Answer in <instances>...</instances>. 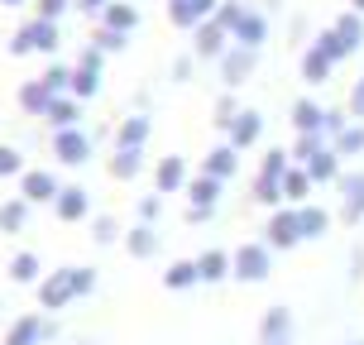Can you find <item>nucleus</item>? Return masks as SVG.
<instances>
[{
  "label": "nucleus",
  "mask_w": 364,
  "mask_h": 345,
  "mask_svg": "<svg viewBox=\"0 0 364 345\" xmlns=\"http://www.w3.org/2000/svg\"><path fill=\"white\" fill-rule=\"evenodd\" d=\"M220 192H225V182L197 173V178L187 182V206H197V211H216V206H220Z\"/></svg>",
  "instance_id": "4be33fe9"
},
{
  "label": "nucleus",
  "mask_w": 364,
  "mask_h": 345,
  "mask_svg": "<svg viewBox=\"0 0 364 345\" xmlns=\"http://www.w3.org/2000/svg\"><path fill=\"white\" fill-rule=\"evenodd\" d=\"M43 120L53 125V134L58 129H77L82 125V101H77V96H53V106H48Z\"/></svg>",
  "instance_id": "a878e982"
},
{
  "label": "nucleus",
  "mask_w": 364,
  "mask_h": 345,
  "mask_svg": "<svg viewBox=\"0 0 364 345\" xmlns=\"http://www.w3.org/2000/svg\"><path fill=\"white\" fill-rule=\"evenodd\" d=\"M63 10H73V0H34L38 19H63Z\"/></svg>",
  "instance_id": "09e8293b"
},
{
  "label": "nucleus",
  "mask_w": 364,
  "mask_h": 345,
  "mask_svg": "<svg viewBox=\"0 0 364 345\" xmlns=\"http://www.w3.org/2000/svg\"><path fill=\"white\" fill-rule=\"evenodd\" d=\"M230 43H235V38L225 34L216 19H206V24H197V29H192V53H197V63H201V58H206V63H220Z\"/></svg>",
  "instance_id": "9d476101"
},
{
  "label": "nucleus",
  "mask_w": 364,
  "mask_h": 345,
  "mask_svg": "<svg viewBox=\"0 0 364 345\" xmlns=\"http://www.w3.org/2000/svg\"><path fill=\"white\" fill-rule=\"evenodd\" d=\"M201 283V269H197V259H173L164 269V288L168 292H192Z\"/></svg>",
  "instance_id": "393cba45"
},
{
  "label": "nucleus",
  "mask_w": 364,
  "mask_h": 345,
  "mask_svg": "<svg viewBox=\"0 0 364 345\" xmlns=\"http://www.w3.org/2000/svg\"><path fill=\"white\" fill-rule=\"evenodd\" d=\"M43 87L53 91V96H73V68L68 63H48L43 68Z\"/></svg>",
  "instance_id": "4c0bfd02"
},
{
  "label": "nucleus",
  "mask_w": 364,
  "mask_h": 345,
  "mask_svg": "<svg viewBox=\"0 0 364 345\" xmlns=\"http://www.w3.org/2000/svg\"><path fill=\"white\" fill-rule=\"evenodd\" d=\"M235 43H245V48H264L269 43V15L264 10H245V19L235 24Z\"/></svg>",
  "instance_id": "412c9836"
},
{
  "label": "nucleus",
  "mask_w": 364,
  "mask_h": 345,
  "mask_svg": "<svg viewBox=\"0 0 364 345\" xmlns=\"http://www.w3.org/2000/svg\"><path fill=\"white\" fill-rule=\"evenodd\" d=\"M331 29H336V34L350 43V53H360V48H364V15H360V10H346V15H336V24H331Z\"/></svg>",
  "instance_id": "72a5a7b5"
},
{
  "label": "nucleus",
  "mask_w": 364,
  "mask_h": 345,
  "mask_svg": "<svg viewBox=\"0 0 364 345\" xmlns=\"http://www.w3.org/2000/svg\"><path fill=\"white\" fill-rule=\"evenodd\" d=\"M288 120L297 134H321V120H326V106L321 101H311V96H297L288 110Z\"/></svg>",
  "instance_id": "6ab92c4d"
},
{
  "label": "nucleus",
  "mask_w": 364,
  "mask_h": 345,
  "mask_svg": "<svg viewBox=\"0 0 364 345\" xmlns=\"http://www.w3.org/2000/svg\"><path fill=\"white\" fill-rule=\"evenodd\" d=\"M364 278V245H355L350 250V283H360Z\"/></svg>",
  "instance_id": "603ef678"
},
{
  "label": "nucleus",
  "mask_w": 364,
  "mask_h": 345,
  "mask_svg": "<svg viewBox=\"0 0 364 345\" xmlns=\"http://www.w3.org/2000/svg\"><path fill=\"white\" fill-rule=\"evenodd\" d=\"M43 341H53L48 312H24V317H15L10 331H5V345H43Z\"/></svg>",
  "instance_id": "0eeeda50"
},
{
  "label": "nucleus",
  "mask_w": 364,
  "mask_h": 345,
  "mask_svg": "<svg viewBox=\"0 0 364 345\" xmlns=\"http://www.w3.org/2000/svg\"><path fill=\"white\" fill-rule=\"evenodd\" d=\"M240 101H235V91H220V101H216V115H211V120H216V129H230L235 125V115H240Z\"/></svg>",
  "instance_id": "79ce46f5"
},
{
  "label": "nucleus",
  "mask_w": 364,
  "mask_h": 345,
  "mask_svg": "<svg viewBox=\"0 0 364 345\" xmlns=\"http://www.w3.org/2000/svg\"><path fill=\"white\" fill-rule=\"evenodd\" d=\"M326 144H331L326 134H297V139H292V164H297V168H307V164H311V159H316V154H321Z\"/></svg>",
  "instance_id": "c9c22d12"
},
{
  "label": "nucleus",
  "mask_w": 364,
  "mask_h": 345,
  "mask_svg": "<svg viewBox=\"0 0 364 345\" xmlns=\"http://www.w3.org/2000/svg\"><path fill=\"white\" fill-rule=\"evenodd\" d=\"M187 182H192L187 159H182V154H164L159 168H154V192H159V197H168V192H187Z\"/></svg>",
  "instance_id": "f8f14e48"
},
{
  "label": "nucleus",
  "mask_w": 364,
  "mask_h": 345,
  "mask_svg": "<svg viewBox=\"0 0 364 345\" xmlns=\"http://www.w3.org/2000/svg\"><path fill=\"white\" fill-rule=\"evenodd\" d=\"M0 5H24V0H0Z\"/></svg>",
  "instance_id": "4d7b16f0"
},
{
  "label": "nucleus",
  "mask_w": 364,
  "mask_h": 345,
  "mask_svg": "<svg viewBox=\"0 0 364 345\" xmlns=\"http://www.w3.org/2000/svg\"><path fill=\"white\" fill-rule=\"evenodd\" d=\"M311 187H316V182H311V173L292 164L288 178H283V201H288V206H307V201H311Z\"/></svg>",
  "instance_id": "c756f323"
},
{
  "label": "nucleus",
  "mask_w": 364,
  "mask_h": 345,
  "mask_svg": "<svg viewBox=\"0 0 364 345\" xmlns=\"http://www.w3.org/2000/svg\"><path fill=\"white\" fill-rule=\"evenodd\" d=\"M91 240H96V245H115V240H125V230H120L115 216H96L91 221Z\"/></svg>",
  "instance_id": "a19ab883"
},
{
  "label": "nucleus",
  "mask_w": 364,
  "mask_h": 345,
  "mask_svg": "<svg viewBox=\"0 0 364 345\" xmlns=\"http://www.w3.org/2000/svg\"><path fill=\"white\" fill-rule=\"evenodd\" d=\"M245 10H250L245 0H220V10H216V24L225 29V34H235V24L245 19Z\"/></svg>",
  "instance_id": "37998d69"
},
{
  "label": "nucleus",
  "mask_w": 364,
  "mask_h": 345,
  "mask_svg": "<svg viewBox=\"0 0 364 345\" xmlns=\"http://www.w3.org/2000/svg\"><path fill=\"white\" fill-rule=\"evenodd\" d=\"M101 91V68H87V63H73V96L87 106L91 96Z\"/></svg>",
  "instance_id": "f704fd0d"
},
{
  "label": "nucleus",
  "mask_w": 364,
  "mask_h": 345,
  "mask_svg": "<svg viewBox=\"0 0 364 345\" xmlns=\"http://www.w3.org/2000/svg\"><path fill=\"white\" fill-rule=\"evenodd\" d=\"M164 250V235H159V225H144V221H134L125 230V255L129 259H159Z\"/></svg>",
  "instance_id": "2eb2a0df"
},
{
  "label": "nucleus",
  "mask_w": 364,
  "mask_h": 345,
  "mask_svg": "<svg viewBox=\"0 0 364 345\" xmlns=\"http://www.w3.org/2000/svg\"><path fill=\"white\" fill-rule=\"evenodd\" d=\"M77 345H96V341H77Z\"/></svg>",
  "instance_id": "13d9d810"
},
{
  "label": "nucleus",
  "mask_w": 364,
  "mask_h": 345,
  "mask_svg": "<svg viewBox=\"0 0 364 345\" xmlns=\"http://www.w3.org/2000/svg\"><path fill=\"white\" fill-rule=\"evenodd\" d=\"M346 345H364V341H346Z\"/></svg>",
  "instance_id": "bf43d9fd"
},
{
  "label": "nucleus",
  "mask_w": 364,
  "mask_h": 345,
  "mask_svg": "<svg viewBox=\"0 0 364 345\" xmlns=\"http://www.w3.org/2000/svg\"><path fill=\"white\" fill-rule=\"evenodd\" d=\"M311 48H321V53H326L331 63H336V68H341V63L350 58V43H346L341 34H336V29H321V34L311 38Z\"/></svg>",
  "instance_id": "e433bc0d"
},
{
  "label": "nucleus",
  "mask_w": 364,
  "mask_h": 345,
  "mask_svg": "<svg viewBox=\"0 0 364 345\" xmlns=\"http://www.w3.org/2000/svg\"><path fill=\"white\" fill-rule=\"evenodd\" d=\"M87 292H96V269H87V264H63V269H53L38 283V307L63 312V307H73L77 297H87Z\"/></svg>",
  "instance_id": "f257e3e1"
},
{
  "label": "nucleus",
  "mask_w": 364,
  "mask_h": 345,
  "mask_svg": "<svg viewBox=\"0 0 364 345\" xmlns=\"http://www.w3.org/2000/svg\"><path fill=\"white\" fill-rule=\"evenodd\" d=\"M53 216L58 221H68V225H82V221L91 216V192L87 187H63V192H58V201H53Z\"/></svg>",
  "instance_id": "4468645a"
},
{
  "label": "nucleus",
  "mask_w": 364,
  "mask_h": 345,
  "mask_svg": "<svg viewBox=\"0 0 364 345\" xmlns=\"http://www.w3.org/2000/svg\"><path fill=\"white\" fill-rule=\"evenodd\" d=\"M91 43H96V48H101V53H125L129 34H115V29H106V24H101V29H96V34H91Z\"/></svg>",
  "instance_id": "49530a36"
},
{
  "label": "nucleus",
  "mask_w": 364,
  "mask_h": 345,
  "mask_svg": "<svg viewBox=\"0 0 364 345\" xmlns=\"http://www.w3.org/2000/svg\"><path fill=\"white\" fill-rule=\"evenodd\" d=\"M264 245H269L273 255H278V250H297V245H307V240H302V221H297V206H278V211H269V225H264Z\"/></svg>",
  "instance_id": "20e7f679"
},
{
  "label": "nucleus",
  "mask_w": 364,
  "mask_h": 345,
  "mask_svg": "<svg viewBox=\"0 0 364 345\" xmlns=\"http://www.w3.org/2000/svg\"><path fill=\"white\" fill-rule=\"evenodd\" d=\"M350 125H355V120H350V110H331V106H326V120H321V134H326L331 144H336V139H341V134H346Z\"/></svg>",
  "instance_id": "a18cd8bd"
},
{
  "label": "nucleus",
  "mask_w": 364,
  "mask_h": 345,
  "mask_svg": "<svg viewBox=\"0 0 364 345\" xmlns=\"http://www.w3.org/2000/svg\"><path fill=\"white\" fill-rule=\"evenodd\" d=\"M134 216L144 221V225H159V216H164V197H159V192H144L139 206H134Z\"/></svg>",
  "instance_id": "de8ad7c7"
},
{
  "label": "nucleus",
  "mask_w": 364,
  "mask_h": 345,
  "mask_svg": "<svg viewBox=\"0 0 364 345\" xmlns=\"http://www.w3.org/2000/svg\"><path fill=\"white\" fill-rule=\"evenodd\" d=\"M225 139H230V144H235L240 154H245V149H255L259 139H264V115H259V110H250V106H245V110H240V115H235V125L225 129Z\"/></svg>",
  "instance_id": "f3484780"
},
{
  "label": "nucleus",
  "mask_w": 364,
  "mask_h": 345,
  "mask_svg": "<svg viewBox=\"0 0 364 345\" xmlns=\"http://www.w3.org/2000/svg\"><path fill=\"white\" fill-rule=\"evenodd\" d=\"M53 154H58V164H63V168H82L91 159V134L82 125H77V129H58V134H53Z\"/></svg>",
  "instance_id": "9b49d317"
},
{
  "label": "nucleus",
  "mask_w": 364,
  "mask_h": 345,
  "mask_svg": "<svg viewBox=\"0 0 364 345\" xmlns=\"http://www.w3.org/2000/svg\"><path fill=\"white\" fill-rule=\"evenodd\" d=\"M297 221H302V240H326L331 235V211L316 206V201L297 206Z\"/></svg>",
  "instance_id": "cd10ccee"
},
{
  "label": "nucleus",
  "mask_w": 364,
  "mask_h": 345,
  "mask_svg": "<svg viewBox=\"0 0 364 345\" xmlns=\"http://www.w3.org/2000/svg\"><path fill=\"white\" fill-rule=\"evenodd\" d=\"M346 110H350V120H360L364 125V77L350 87V101H346Z\"/></svg>",
  "instance_id": "8fccbe9b"
},
{
  "label": "nucleus",
  "mask_w": 364,
  "mask_h": 345,
  "mask_svg": "<svg viewBox=\"0 0 364 345\" xmlns=\"http://www.w3.org/2000/svg\"><path fill=\"white\" fill-rule=\"evenodd\" d=\"M48 273H43V259L34 255V250H19L15 259H10V283H24V288H38Z\"/></svg>",
  "instance_id": "b1692460"
},
{
  "label": "nucleus",
  "mask_w": 364,
  "mask_h": 345,
  "mask_svg": "<svg viewBox=\"0 0 364 345\" xmlns=\"http://www.w3.org/2000/svg\"><path fill=\"white\" fill-rule=\"evenodd\" d=\"M341 164H346V159L336 154V144H326V149H321V154L307 164V173H311V182H316V187H326V182L336 187V182L346 178V168H341Z\"/></svg>",
  "instance_id": "aec40b11"
},
{
  "label": "nucleus",
  "mask_w": 364,
  "mask_h": 345,
  "mask_svg": "<svg viewBox=\"0 0 364 345\" xmlns=\"http://www.w3.org/2000/svg\"><path fill=\"white\" fill-rule=\"evenodd\" d=\"M216 68H220V82H225V91H235V87H245V82L255 77V68H259V48L230 43V48H225V58H220Z\"/></svg>",
  "instance_id": "423d86ee"
},
{
  "label": "nucleus",
  "mask_w": 364,
  "mask_h": 345,
  "mask_svg": "<svg viewBox=\"0 0 364 345\" xmlns=\"http://www.w3.org/2000/svg\"><path fill=\"white\" fill-rule=\"evenodd\" d=\"M201 173H206V178H216V182H230L240 173V149L230 144V139H220V144L201 159Z\"/></svg>",
  "instance_id": "dca6fc26"
},
{
  "label": "nucleus",
  "mask_w": 364,
  "mask_h": 345,
  "mask_svg": "<svg viewBox=\"0 0 364 345\" xmlns=\"http://www.w3.org/2000/svg\"><path fill=\"white\" fill-rule=\"evenodd\" d=\"M58 192H63V182H58V173H48V168H29L24 178H19V197L29 201V206H53Z\"/></svg>",
  "instance_id": "1a4fd4ad"
},
{
  "label": "nucleus",
  "mask_w": 364,
  "mask_h": 345,
  "mask_svg": "<svg viewBox=\"0 0 364 345\" xmlns=\"http://www.w3.org/2000/svg\"><path fill=\"white\" fill-rule=\"evenodd\" d=\"M29 168H24V154L15 144H0V178H24Z\"/></svg>",
  "instance_id": "c03bdc74"
},
{
  "label": "nucleus",
  "mask_w": 364,
  "mask_h": 345,
  "mask_svg": "<svg viewBox=\"0 0 364 345\" xmlns=\"http://www.w3.org/2000/svg\"><path fill=\"white\" fill-rule=\"evenodd\" d=\"M336 192H341V221L364 230V168H350L346 178L336 182Z\"/></svg>",
  "instance_id": "6e6552de"
},
{
  "label": "nucleus",
  "mask_w": 364,
  "mask_h": 345,
  "mask_svg": "<svg viewBox=\"0 0 364 345\" xmlns=\"http://www.w3.org/2000/svg\"><path fill=\"white\" fill-rule=\"evenodd\" d=\"M24 225H29V201L24 197L0 201V230H5V235H19Z\"/></svg>",
  "instance_id": "473e14b6"
},
{
  "label": "nucleus",
  "mask_w": 364,
  "mask_h": 345,
  "mask_svg": "<svg viewBox=\"0 0 364 345\" xmlns=\"http://www.w3.org/2000/svg\"><path fill=\"white\" fill-rule=\"evenodd\" d=\"M192 73H197V53L173 58V82H192Z\"/></svg>",
  "instance_id": "3c124183"
},
{
  "label": "nucleus",
  "mask_w": 364,
  "mask_h": 345,
  "mask_svg": "<svg viewBox=\"0 0 364 345\" xmlns=\"http://www.w3.org/2000/svg\"><path fill=\"white\" fill-rule=\"evenodd\" d=\"M331 73H336V63H331L321 48H307V53H302V82H307V87H326Z\"/></svg>",
  "instance_id": "2f4dec72"
},
{
  "label": "nucleus",
  "mask_w": 364,
  "mask_h": 345,
  "mask_svg": "<svg viewBox=\"0 0 364 345\" xmlns=\"http://www.w3.org/2000/svg\"><path fill=\"white\" fill-rule=\"evenodd\" d=\"M149 134H154V120H149L144 110H134V115H125L115 125V149H144Z\"/></svg>",
  "instance_id": "a211bd4d"
},
{
  "label": "nucleus",
  "mask_w": 364,
  "mask_h": 345,
  "mask_svg": "<svg viewBox=\"0 0 364 345\" xmlns=\"http://www.w3.org/2000/svg\"><path fill=\"white\" fill-rule=\"evenodd\" d=\"M197 269H201V283H225L230 278V250H201Z\"/></svg>",
  "instance_id": "7c9ffc66"
},
{
  "label": "nucleus",
  "mask_w": 364,
  "mask_h": 345,
  "mask_svg": "<svg viewBox=\"0 0 364 345\" xmlns=\"http://www.w3.org/2000/svg\"><path fill=\"white\" fill-rule=\"evenodd\" d=\"M269 273H273V250L264 240H250L230 255V278L235 283H269Z\"/></svg>",
  "instance_id": "f03ea898"
},
{
  "label": "nucleus",
  "mask_w": 364,
  "mask_h": 345,
  "mask_svg": "<svg viewBox=\"0 0 364 345\" xmlns=\"http://www.w3.org/2000/svg\"><path fill=\"white\" fill-rule=\"evenodd\" d=\"M110 0H73V10H82V15H96L101 19V10H106Z\"/></svg>",
  "instance_id": "864d4df0"
},
{
  "label": "nucleus",
  "mask_w": 364,
  "mask_h": 345,
  "mask_svg": "<svg viewBox=\"0 0 364 345\" xmlns=\"http://www.w3.org/2000/svg\"><path fill=\"white\" fill-rule=\"evenodd\" d=\"M211 216H216V211H197V206H187V225H206Z\"/></svg>",
  "instance_id": "5fc2aeb1"
},
{
  "label": "nucleus",
  "mask_w": 364,
  "mask_h": 345,
  "mask_svg": "<svg viewBox=\"0 0 364 345\" xmlns=\"http://www.w3.org/2000/svg\"><path fill=\"white\" fill-rule=\"evenodd\" d=\"M144 173V149H115L110 154V178L115 182H134Z\"/></svg>",
  "instance_id": "c85d7f7f"
},
{
  "label": "nucleus",
  "mask_w": 364,
  "mask_h": 345,
  "mask_svg": "<svg viewBox=\"0 0 364 345\" xmlns=\"http://www.w3.org/2000/svg\"><path fill=\"white\" fill-rule=\"evenodd\" d=\"M101 24L115 29V34H134L139 29V5L134 0H110L106 10H101Z\"/></svg>",
  "instance_id": "5701e85b"
},
{
  "label": "nucleus",
  "mask_w": 364,
  "mask_h": 345,
  "mask_svg": "<svg viewBox=\"0 0 364 345\" xmlns=\"http://www.w3.org/2000/svg\"><path fill=\"white\" fill-rule=\"evenodd\" d=\"M259 345H297V317H292V307L273 302L259 317Z\"/></svg>",
  "instance_id": "39448f33"
},
{
  "label": "nucleus",
  "mask_w": 364,
  "mask_h": 345,
  "mask_svg": "<svg viewBox=\"0 0 364 345\" xmlns=\"http://www.w3.org/2000/svg\"><path fill=\"white\" fill-rule=\"evenodd\" d=\"M48 106H53V91L43 87V77H29L19 87V110L24 115H48Z\"/></svg>",
  "instance_id": "bb28decb"
},
{
  "label": "nucleus",
  "mask_w": 364,
  "mask_h": 345,
  "mask_svg": "<svg viewBox=\"0 0 364 345\" xmlns=\"http://www.w3.org/2000/svg\"><path fill=\"white\" fill-rule=\"evenodd\" d=\"M58 43H63V34H58V19H29V24H19L15 38H10V53L24 58V53H58Z\"/></svg>",
  "instance_id": "7ed1b4c3"
},
{
  "label": "nucleus",
  "mask_w": 364,
  "mask_h": 345,
  "mask_svg": "<svg viewBox=\"0 0 364 345\" xmlns=\"http://www.w3.org/2000/svg\"><path fill=\"white\" fill-rule=\"evenodd\" d=\"M220 0H168V19L178 24V29H197L206 19H216Z\"/></svg>",
  "instance_id": "ddd939ff"
},
{
  "label": "nucleus",
  "mask_w": 364,
  "mask_h": 345,
  "mask_svg": "<svg viewBox=\"0 0 364 345\" xmlns=\"http://www.w3.org/2000/svg\"><path fill=\"white\" fill-rule=\"evenodd\" d=\"M350 10H360V15H364V0H350Z\"/></svg>",
  "instance_id": "6e6d98bb"
},
{
  "label": "nucleus",
  "mask_w": 364,
  "mask_h": 345,
  "mask_svg": "<svg viewBox=\"0 0 364 345\" xmlns=\"http://www.w3.org/2000/svg\"><path fill=\"white\" fill-rule=\"evenodd\" d=\"M288 168H292V149H269L264 154V164H259V178H288Z\"/></svg>",
  "instance_id": "58836bf2"
},
{
  "label": "nucleus",
  "mask_w": 364,
  "mask_h": 345,
  "mask_svg": "<svg viewBox=\"0 0 364 345\" xmlns=\"http://www.w3.org/2000/svg\"><path fill=\"white\" fill-rule=\"evenodd\" d=\"M336 154H341V159H360V154H364V125H360V120L336 139Z\"/></svg>",
  "instance_id": "ea45409f"
}]
</instances>
